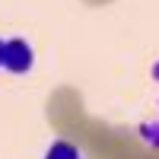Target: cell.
I'll return each instance as SVG.
<instances>
[{"mask_svg": "<svg viewBox=\"0 0 159 159\" xmlns=\"http://www.w3.org/2000/svg\"><path fill=\"white\" fill-rule=\"evenodd\" d=\"M32 48L22 42V38H10L3 42V54H0V67H7L10 73H29L32 70Z\"/></svg>", "mask_w": 159, "mask_h": 159, "instance_id": "1", "label": "cell"}, {"mask_svg": "<svg viewBox=\"0 0 159 159\" xmlns=\"http://www.w3.org/2000/svg\"><path fill=\"white\" fill-rule=\"evenodd\" d=\"M45 159H83V153H80L70 140H54V143L48 147Z\"/></svg>", "mask_w": 159, "mask_h": 159, "instance_id": "2", "label": "cell"}, {"mask_svg": "<svg viewBox=\"0 0 159 159\" xmlns=\"http://www.w3.org/2000/svg\"><path fill=\"white\" fill-rule=\"evenodd\" d=\"M140 137L147 140L153 150H159V121H147V124H140Z\"/></svg>", "mask_w": 159, "mask_h": 159, "instance_id": "3", "label": "cell"}, {"mask_svg": "<svg viewBox=\"0 0 159 159\" xmlns=\"http://www.w3.org/2000/svg\"><path fill=\"white\" fill-rule=\"evenodd\" d=\"M153 80H156V83H159V61L153 64Z\"/></svg>", "mask_w": 159, "mask_h": 159, "instance_id": "4", "label": "cell"}, {"mask_svg": "<svg viewBox=\"0 0 159 159\" xmlns=\"http://www.w3.org/2000/svg\"><path fill=\"white\" fill-rule=\"evenodd\" d=\"M0 54H3V42H0Z\"/></svg>", "mask_w": 159, "mask_h": 159, "instance_id": "5", "label": "cell"}]
</instances>
